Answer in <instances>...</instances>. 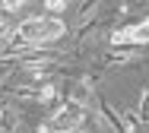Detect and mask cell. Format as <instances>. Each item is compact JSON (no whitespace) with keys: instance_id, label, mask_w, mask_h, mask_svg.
Wrapping results in <instances>:
<instances>
[{"instance_id":"obj_1","label":"cell","mask_w":149,"mask_h":133,"mask_svg":"<svg viewBox=\"0 0 149 133\" xmlns=\"http://www.w3.org/2000/svg\"><path fill=\"white\" fill-rule=\"evenodd\" d=\"M67 26L54 19V16H41V19H26L16 26V38L22 44H48V41H57L63 38Z\"/></svg>"},{"instance_id":"obj_2","label":"cell","mask_w":149,"mask_h":133,"mask_svg":"<svg viewBox=\"0 0 149 133\" xmlns=\"http://www.w3.org/2000/svg\"><path fill=\"white\" fill-rule=\"evenodd\" d=\"M79 121H83V108L79 105H63L57 114L51 117V130H60V133H73L76 127H79Z\"/></svg>"},{"instance_id":"obj_3","label":"cell","mask_w":149,"mask_h":133,"mask_svg":"<svg viewBox=\"0 0 149 133\" xmlns=\"http://www.w3.org/2000/svg\"><path fill=\"white\" fill-rule=\"evenodd\" d=\"M127 38L136 41V44H146V41H149V19H146V22H136V26L127 32Z\"/></svg>"},{"instance_id":"obj_4","label":"cell","mask_w":149,"mask_h":133,"mask_svg":"<svg viewBox=\"0 0 149 133\" xmlns=\"http://www.w3.org/2000/svg\"><path fill=\"white\" fill-rule=\"evenodd\" d=\"M70 95H73V105H79V108H83V105L89 101V82H76Z\"/></svg>"},{"instance_id":"obj_5","label":"cell","mask_w":149,"mask_h":133,"mask_svg":"<svg viewBox=\"0 0 149 133\" xmlns=\"http://www.w3.org/2000/svg\"><path fill=\"white\" fill-rule=\"evenodd\" d=\"M140 117H143V121L149 124V92L143 95V101H140Z\"/></svg>"},{"instance_id":"obj_6","label":"cell","mask_w":149,"mask_h":133,"mask_svg":"<svg viewBox=\"0 0 149 133\" xmlns=\"http://www.w3.org/2000/svg\"><path fill=\"white\" fill-rule=\"evenodd\" d=\"M54 95H57V92H54V86H45V89L38 92V98H41V101H54Z\"/></svg>"},{"instance_id":"obj_7","label":"cell","mask_w":149,"mask_h":133,"mask_svg":"<svg viewBox=\"0 0 149 133\" xmlns=\"http://www.w3.org/2000/svg\"><path fill=\"white\" fill-rule=\"evenodd\" d=\"M48 10H51V13H60V10H67V3H63V0H51Z\"/></svg>"},{"instance_id":"obj_8","label":"cell","mask_w":149,"mask_h":133,"mask_svg":"<svg viewBox=\"0 0 149 133\" xmlns=\"http://www.w3.org/2000/svg\"><path fill=\"white\" fill-rule=\"evenodd\" d=\"M124 41H130L127 32H114V35H111V44H124Z\"/></svg>"},{"instance_id":"obj_9","label":"cell","mask_w":149,"mask_h":133,"mask_svg":"<svg viewBox=\"0 0 149 133\" xmlns=\"http://www.w3.org/2000/svg\"><path fill=\"white\" fill-rule=\"evenodd\" d=\"M3 10H10V13H16V10H22V3H19V0H10V3H3Z\"/></svg>"},{"instance_id":"obj_10","label":"cell","mask_w":149,"mask_h":133,"mask_svg":"<svg viewBox=\"0 0 149 133\" xmlns=\"http://www.w3.org/2000/svg\"><path fill=\"white\" fill-rule=\"evenodd\" d=\"M3 29H6V19H3V16H0V32H3Z\"/></svg>"},{"instance_id":"obj_11","label":"cell","mask_w":149,"mask_h":133,"mask_svg":"<svg viewBox=\"0 0 149 133\" xmlns=\"http://www.w3.org/2000/svg\"><path fill=\"white\" fill-rule=\"evenodd\" d=\"M38 133H54V130H51V127H41V130H38Z\"/></svg>"}]
</instances>
